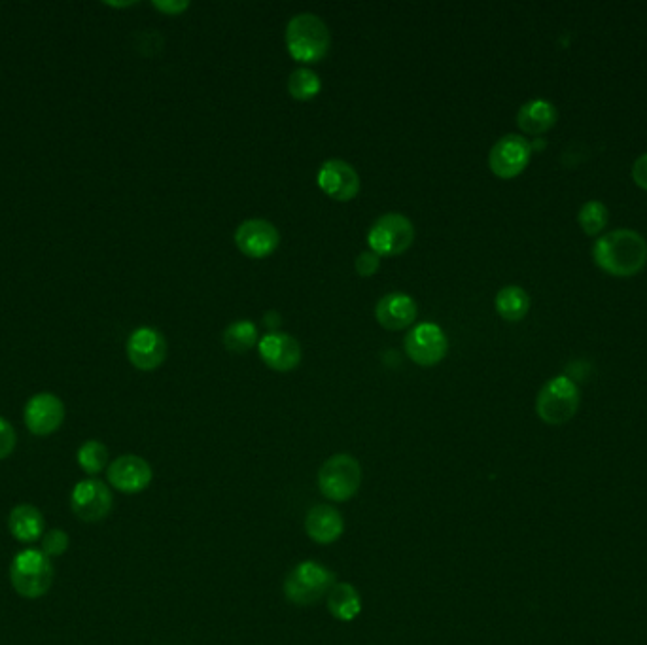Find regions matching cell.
<instances>
[{
	"mask_svg": "<svg viewBox=\"0 0 647 645\" xmlns=\"http://www.w3.org/2000/svg\"><path fill=\"white\" fill-rule=\"evenodd\" d=\"M152 466L137 454H123L106 468L108 483L123 494H139L152 483Z\"/></svg>",
	"mask_w": 647,
	"mask_h": 645,
	"instance_id": "12",
	"label": "cell"
},
{
	"mask_svg": "<svg viewBox=\"0 0 647 645\" xmlns=\"http://www.w3.org/2000/svg\"><path fill=\"white\" fill-rule=\"evenodd\" d=\"M415 241L413 222L400 212H388L375 220L368 233V245L371 252L379 258L400 256L409 250Z\"/></svg>",
	"mask_w": 647,
	"mask_h": 645,
	"instance_id": "7",
	"label": "cell"
},
{
	"mask_svg": "<svg viewBox=\"0 0 647 645\" xmlns=\"http://www.w3.org/2000/svg\"><path fill=\"white\" fill-rule=\"evenodd\" d=\"M632 178H634V182L640 188L647 190V152L634 161V165H632Z\"/></svg>",
	"mask_w": 647,
	"mask_h": 645,
	"instance_id": "30",
	"label": "cell"
},
{
	"mask_svg": "<svg viewBox=\"0 0 647 645\" xmlns=\"http://www.w3.org/2000/svg\"><path fill=\"white\" fill-rule=\"evenodd\" d=\"M578 222L581 229L589 235L595 237L598 233L604 231L608 224V209L600 201H587L578 212Z\"/></svg>",
	"mask_w": 647,
	"mask_h": 645,
	"instance_id": "26",
	"label": "cell"
},
{
	"mask_svg": "<svg viewBox=\"0 0 647 645\" xmlns=\"http://www.w3.org/2000/svg\"><path fill=\"white\" fill-rule=\"evenodd\" d=\"M532 144L521 135H506L498 140L489 152L490 171L498 178H515L530 163Z\"/></svg>",
	"mask_w": 647,
	"mask_h": 645,
	"instance_id": "10",
	"label": "cell"
},
{
	"mask_svg": "<svg viewBox=\"0 0 647 645\" xmlns=\"http://www.w3.org/2000/svg\"><path fill=\"white\" fill-rule=\"evenodd\" d=\"M69 534L65 530H59V528H53L50 532H46L42 536V553L46 557H63L67 551H69Z\"/></svg>",
	"mask_w": 647,
	"mask_h": 645,
	"instance_id": "27",
	"label": "cell"
},
{
	"mask_svg": "<svg viewBox=\"0 0 647 645\" xmlns=\"http://www.w3.org/2000/svg\"><path fill=\"white\" fill-rule=\"evenodd\" d=\"M235 245L246 258H252V260L269 258L279 248V229L263 218H250L237 227Z\"/></svg>",
	"mask_w": 647,
	"mask_h": 645,
	"instance_id": "11",
	"label": "cell"
},
{
	"mask_svg": "<svg viewBox=\"0 0 647 645\" xmlns=\"http://www.w3.org/2000/svg\"><path fill=\"white\" fill-rule=\"evenodd\" d=\"M337 583L335 574L316 560L296 564L284 579V596L296 606H313Z\"/></svg>",
	"mask_w": 647,
	"mask_h": 645,
	"instance_id": "3",
	"label": "cell"
},
{
	"mask_svg": "<svg viewBox=\"0 0 647 645\" xmlns=\"http://www.w3.org/2000/svg\"><path fill=\"white\" fill-rule=\"evenodd\" d=\"M53 577L52 558L46 557L38 549H23L10 564V581L14 591L29 600H36L48 593L52 589Z\"/></svg>",
	"mask_w": 647,
	"mask_h": 645,
	"instance_id": "4",
	"label": "cell"
},
{
	"mask_svg": "<svg viewBox=\"0 0 647 645\" xmlns=\"http://www.w3.org/2000/svg\"><path fill=\"white\" fill-rule=\"evenodd\" d=\"M256 343H258V328L248 320L233 322L224 332V345L229 352L245 354L248 350L254 349Z\"/></svg>",
	"mask_w": 647,
	"mask_h": 645,
	"instance_id": "23",
	"label": "cell"
},
{
	"mask_svg": "<svg viewBox=\"0 0 647 645\" xmlns=\"http://www.w3.org/2000/svg\"><path fill=\"white\" fill-rule=\"evenodd\" d=\"M578 384L568 375H559L543 384L536 398V413L549 426H560L574 419L579 409Z\"/></svg>",
	"mask_w": 647,
	"mask_h": 645,
	"instance_id": "5",
	"label": "cell"
},
{
	"mask_svg": "<svg viewBox=\"0 0 647 645\" xmlns=\"http://www.w3.org/2000/svg\"><path fill=\"white\" fill-rule=\"evenodd\" d=\"M322 89V80L318 78L315 70H294L288 78V93L298 101H311Z\"/></svg>",
	"mask_w": 647,
	"mask_h": 645,
	"instance_id": "24",
	"label": "cell"
},
{
	"mask_svg": "<svg viewBox=\"0 0 647 645\" xmlns=\"http://www.w3.org/2000/svg\"><path fill=\"white\" fill-rule=\"evenodd\" d=\"M127 356L140 371H154L167 358V341L154 328H139L127 341Z\"/></svg>",
	"mask_w": 647,
	"mask_h": 645,
	"instance_id": "15",
	"label": "cell"
},
{
	"mask_svg": "<svg viewBox=\"0 0 647 645\" xmlns=\"http://www.w3.org/2000/svg\"><path fill=\"white\" fill-rule=\"evenodd\" d=\"M326 604H328V611L332 613L333 619H337L341 623H350L362 613V596L354 585L345 583V581H341V583L337 581L333 585L330 593L326 596Z\"/></svg>",
	"mask_w": 647,
	"mask_h": 645,
	"instance_id": "21",
	"label": "cell"
},
{
	"mask_svg": "<svg viewBox=\"0 0 647 645\" xmlns=\"http://www.w3.org/2000/svg\"><path fill=\"white\" fill-rule=\"evenodd\" d=\"M417 314H419V309H417L415 299L407 294H400V292L386 294L385 297L379 299V303L375 307L377 322L388 332H400V330L409 328L411 324H415Z\"/></svg>",
	"mask_w": 647,
	"mask_h": 645,
	"instance_id": "17",
	"label": "cell"
},
{
	"mask_svg": "<svg viewBox=\"0 0 647 645\" xmlns=\"http://www.w3.org/2000/svg\"><path fill=\"white\" fill-rule=\"evenodd\" d=\"M72 513L84 523H101L114 507V496L105 481L89 477L74 485L70 492Z\"/></svg>",
	"mask_w": 647,
	"mask_h": 645,
	"instance_id": "8",
	"label": "cell"
},
{
	"mask_svg": "<svg viewBox=\"0 0 647 645\" xmlns=\"http://www.w3.org/2000/svg\"><path fill=\"white\" fill-rule=\"evenodd\" d=\"M318 188L333 201L347 203L360 192V176L356 169L343 159H328L320 165L316 175Z\"/></svg>",
	"mask_w": 647,
	"mask_h": 645,
	"instance_id": "13",
	"label": "cell"
},
{
	"mask_svg": "<svg viewBox=\"0 0 647 645\" xmlns=\"http://www.w3.org/2000/svg\"><path fill=\"white\" fill-rule=\"evenodd\" d=\"M305 532L318 545H330L343 536L345 519L339 509L328 504H318L311 507L305 515Z\"/></svg>",
	"mask_w": 647,
	"mask_h": 645,
	"instance_id": "18",
	"label": "cell"
},
{
	"mask_svg": "<svg viewBox=\"0 0 647 645\" xmlns=\"http://www.w3.org/2000/svg\"><path fill=\"white\" fill-rule=\"evenodd\" d=\"M405 352L417 366H438L449 352L447 335L438 324L422 322L405 335Z\"/></svg>",
	"mask_w": 647,
	"mask_h": 645,
	"instance_id": "9",
	"label": "cell"
},
{
	"mask_svg": "<svg viewBox=\"0 0 647 645\" xmlns=\"http://www.w3.org/2000/svg\"><path fill=\"white\" fill-rule=\"evenodd\" d=\"M154 6L158 8V10H161V12H165V14H169V16H178L180 12H184L188 6H190V2H154Z\"/></svg>",
	"mask_w": 647,
	"mask_h": 645,
	"instance_id": "31",
	"label": "cell"
},
{
	"mask_svg": "<svg viewBox=\"0 0 647 645\" xmlns=\"http://www.w3.org/2000/svg\"><path fill=\"white\" fill-rule=\"evenodd\" d=\"M559 118V112L553 103L545 99H532L519 108L517 112V125L526 135L538 137L547 133Z\"/></svg>",
	"mask_w": 647,
	"mask_h": 645,
	"instance_id": "19",
	"label": "cell"
},
{
	"mask_svg": "<svg viewBox=\"0 0 647 645\" xmlns=\"http://www.w3.org/2000/svg\"><path fill=\"white\" fill-rule=\"evenodd\" d=\"M356 271L360 277H373L377 271H379V265H381V258L371 252V250H366L362 252L358 258H356Z\"/></svg>",
	"mask_w": 647,
	"mask_h": 645,
	"instance_id": "29",
	"label": "cell"
},
{
	"mask_svg": "<svg viewBox=\"0 0 647 645\" xmlns=\"http://www.w3.org/2000/svg\"><path fill=\"white\" fill-rule=\"evenodd\" d=\"M494 307H496V313L500 314L504 320L519 322L525 318L528 309H530V296L521 286L509 284L496 294Z\"/></svg>",
	"mask_w": 647,
	"mask_h": 645,
	"instance_id": "22",
	"label": "cell"
},
{
	"mask_svg": "<svg viewBox=\"0 0 647 645\" xmlns=\"http://www.w3.org/2000/svg\"><path fill=\"white\" fill-rule=\"evenodd\" d=\"M362 485L360 462L350 454H333L318 470V489L332 502H349Z\"/></svg>",
	"mask_w": 647,
	"mask_h": 645,
	"instance_id": "6",
	"label": "cell"
},
{
	"mask_svg": "<svg viewBox=\"0 0 647 645\" xmlns=\"http://www.w3.org/2000/svg\"><path fill=\"white\" fill-rule=\"evenodd\" d=\"M16 441H18V436H16L14 426L8 420L0 417V460H4L14 453Z\"/></svg>",
	"mask_w": 647,
	"mask_h": 645,
	"instance_id": "28",
	"label": "cell"
},
{
	"mask_svg": "<svg viewBox=\"0 0 647 645\" xmlns=\"http://www.w3.org/2000/svg\"><path fill=\"white\" fill-rule=\"evenodd\" d=\"M258 350H260L263 364L273 371H279V373L292 371L301 362V347H299L298 341L288 333L265 335L258 343Z\"/></svg>",
	"mask_w": 647,
	"mask_h": 645,
	"instance_id": "16",
	"label": "cell"
},
{
	"mask_svg": "<svg viewBox=\"0 0 647 645\" xmlns=\"http://www.w3.org/2000/svg\"><path fill=\"white\" fill-rule=\"evenodd\" d=\"M78 466L88 475H99L108 466V449L97 439L86 441L76 453Z\"/></svg>",
	"mask_w": 647,
	"mask_h": 645,
	"instance_id": "25",
	"label": "cell"
},
{
	"mask_svg": "<svg viewBox=\"0 0 647 645\" xmlns=\"http://www.w3.org/2000/svg\"><path fill=\"white\" fill-rule=\"evenodd\" d=\"M595 263L613 277H632L647 263V241L634 229H613L596 239Z\"/></svg>",
	"mask_w": 647,
	"mask_h": 645,
	"instance_id": "1",
	"label": "cell"
},
{
	"mask_svg": "<svg viewBox=\"0 0 647 645\" xmlns=\"http://www.w3.org/2000/svg\"><path fill=\"white\" fill-rule=\"evenodd\" d=\"M44 526H46L44 515L33 504H19L10 511V517H8L10 534L21 543H35L40 540L46 534Z\"/></svg>",
	"mask_w": 647,
	"mask_h": 645,
	"instance_id": "20",
	"label": "cell"
},
{
	"mask_svg": "<svg viewBox=\"0 0 647 645\" xmlns=\"http://www.w3.org/2000/svg\"><path fill=\"white\" fill-rule=\"evenodd\" d=\"M65 420V405L50 392L36 394L25 405V426L35 436H52Z\"/></svg>",
	"mask_w": 647,
	"mask_h": 645,
	"instance_id": "14",
	"label": "cell"
},
{
	"mask_svg": "<svg viewBox=\"0 0 647 645\" xmlns=\"http://www.w3.org/2000/svg\"><path fill=\"white\" fill-rule=\"evenodd\" d=\"M332 46L330 29L324 19L311 12H303L288 21L286 27V48L298 63L322 61Z\"/></svg>",
	"mask_w": 647,
	"mask_h": 645,
	"instance_id": "2",
	"label": "cell"
}]
</instances>
